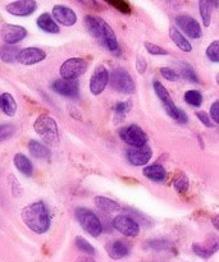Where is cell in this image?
<instances>
[{
    "instance_id": "obj_22",
    "label": "cell",
    "mask_w": 219,
    "mask_h": 262,
    "mask_svg": "<svg viewBox=\"0 0 219 262\" xmlns=\"http://www.w3.org/2000/svg\"><path fill=\"white\" fill-rule=\"evenodd\" d=\"M37 27L46 33H59V26L49 13H43L37 18Z\"/></svg>"
},
{
    "instance_id": "obj_20",
    "label": "cell",
    "mask_w": 219,
    "mask_h": 262,
    "mask_svg": "<svg viewBox=\"0 0 219 262\" xmlns=\"http://www.w3.org/2000/svg\"><path fill=\"white\" fill-rule=\"evenodd\" d=\"M174 72L177 73V76L182 77L184 79L189 81L190 83H200L196 72H195L194 68H192L189 63H186V61H177V71Z\"/></svg>"
},
{
    "instance_id": "obj_23",
    "label": "cell",
    "mask_w": 219,
    "mask_h": 262,
    "mask_svg": "<svg viewBox=\"0 0 219 262\" xmlns=\"http://www.w3.org/2000/svg\"><path fill=\"white\" fill-rule=\"evenodd\" d=\"M13 163H14V166L18 169V171L23 174L26 177H31L33 173V166L32 163L30 161V159L27 158L23 154L18 152L14 155V159H13Z\"/></svg>"
},
{
    "instance_id": "obj_8",
    "label": "cell",
    "mask_w": 219,
    "mask_h": 262,
    "mask_svg": "<svg viewBox=\"0 0 219 262\" xmlns=\"http://www.w3.org/2000/svg\"><path fill=\"white\" fill-rule=\"evenodd\" d=\"M87 71V61L82 58H71L64 61L61 67L62 79L76 81Z\"/></svg>"
},
{
    "instance_id": "obj_41",
    "label": "cell",
    "mask_w": 219,
    "mask_h": 262,
    "mask_svg": "<svg viewBox=\"0 0 219 262\" xmlns=\"http://www.w3.org/2000/svg\"><path fill=\"white\" fill-rule=\"evenodd\" d=\"M196 117H197V119H199L200 122H202L203 124L205 125V127L212 128L213 125H214V123H213L212 120H210V118L208 117L207 113H204V112H197V113H196Z\"/></svg>"
},
{
    "instance_id": "obj_6",
    "label": "cell",
    "mask_w": 219,
    "mask_h": 262,
    "mask_svg": "<svg viewBox=\"0 0 219 262\" xmlns=\"http://www.w3.org/2000/svg\"><path fill=\"white\" fill-rule=\"evenodd\" d=\"M110 86L117 92L125 95H131L136 91L135 81L125 68H115L110 73Z\"/></svg>"
},
{
    "instance_id": "obj_37",
    "label": "cell",
    "mask_w": 219,
    "mask_h": 262,
    "mask_svg": "<svg viewBox=\"0 0 219 262\" xmlns=\"http://www.w3.org/2000/svg\"><path fill=\"white\" fill-rule=\"evenodd\" d=\"M108 4H109L110 7L115 8L118 12L123 13V14H130V13L132 12V8H131V5L128 4L127 2H123V0H114V2H109Z\"/></svg>"
},
{
    "instance_id": "obj_30",
    "label": "cell",
    "mask_w": 219,
    "mask_h": 262,
    "mask_svg": "<svg viewBox=\"0 0 219 262\" xmlns=\"http://www.w3.org/2000/svg\"><path fill=\"white\" fill-rule=\"evenodd\" d=\"M185 101L187 102L191 106H200L203 104V95L202 92L197 91V90H190L185 94Z\"/></svg>"
},
{
    "instance_id": "obj_39",
    "label": "cell",
    "mask_w": 219,
    "mask_h": 262,
    "mask_svg": "<svg viewBox=\"0 0 219 262\" xmlns=\"http://www.w3.org/2000/svg\"><path fill=\"white\" fill-rule=\"evenodd\" d=\"M161 73L162 76H163L166 79H168V81H177V79H178V76H177V73L174 72V69L168 68V67L162 68Z\"/></svg>"
},
{
    "instance_id": "obj_36",
    "label": "cell",
    "mask_w": 219,
    "mask_h": 262,
    "mask_svg": "<svg viewBox=\"0 0 219 262\" xmlns=\"http://www.w3.org/2000/svg\"><path fill=\"white\" fill-rule=\"evenodd\" d=\"M15 133V127L13 124H0V143L9 140Z\"/></svg>"
},
{
    "instance_id": "obj_5",
    "label": "cell",
    "mask_w": 219,
    "mask_h": 262,
    "mask_svg": "<svg viewBox=\"0 0 219 262\" xmlns=\"http://www.w3.org/2000/svg\"><path fill=\"white\" fill-rule=\"evenodd\" d=\"M77 222L79 223V225L82 227V229L86 233H89L91 237H99L103 233V225L100 219L97 217V215L95 214L91 210L86 209V207H77L76 211Z\"/></svg>"
},
{
    "instance_id": "obj_26",
    "label": "cell",
    "mask_w": 219,
    "mask_h": 262,
    "mask_svg": "<svg viewBox=\"0 0 219 262\" xmlns=\"http://www.w3.org/2000/svg\"><path fill=\"white\" fill-rule=\"evenodd\" d=\"M0 107L4 112L5 115L8 117H13L17 112V102H15L14 97L8 92L0 95Z\"/></svg>"
},
{
    "instance_id": "obj_29",
    "label": "cell",
    "mask_w": 219,
    "mask_h": 262,
    "mask_svg": "<svg viewBox=\"0 0 219 262\" xmlns=\"http://www.w3.org/2000/svg\"><path fill=\"white\" fill-rule=\"evenodd\" d=\"M199 9H200V15L203 18V23H204L205 27H209L210 20H212V5L210 2H200L199 3Z\"/></svg>"
},
{
    "instance_id": "obj_31",
    "label": "cell",
    "mask_w": 219,
    "mask_h": 262,
    "mask_svg": "<svg viewBox=\"0 0 219 262\" xmlns=\"http://www.w3.org/2000/svg\"><path fill=\"white\" fill-rule=\"evenodd\" d=\"M146 247L154 251H167L172 248V242L168 239H150L146 242Z\"/></svg>"
},
{
    "instance_id": "obj_42",
    "label": "cell",
    "mask_w": 219,
    "mask_h": 262,
    "mask_svg": "<svg viewBox=\"0 0 219 262\" xmlns=\"http://www.w3.org/2000/svg\"><path fill=\"white\" fill-rule=\"evenodd\" d=\"M146 68H148V64H146V60L143 58V56H137L136 58V69L140 74H144L146 72Z\"/></svg>"
},
{
    "instance_id": "obj_21",
    "label": "cell",
    "mask_w": 219,
    "mask_h": 262,
    "mask_svg": "<svg viewBox=\"0 0 219 262\" xmlns=\"http://www.w3.org/2000/svg\"><path fill=\"white\" fill-rule=\"evenodd\" d=\"M95 205L97 206V209L102 210L105 214H114V212L121 211V205L118 202L113 201V200L108 199V197L103 196H96L94 199Z\"/></svg>"
},
{
    "instance_id": "obj_40",
    "label": "cell",
    "mask_w": 219,
    "mask_h": 262,
    "mask_svg": "<svg viewBox=\"0 0 219 262\" xmlns=\"http://www.w3.org/2000/svg\"><path fill=\"white\" fill-rule=\"evenodd\" d=\"M210 118H212V122H214L215 124L219 123V101L218 100H215L214 102L212 104V106H210Z\"/></svg>"
},
{
    "instance_id": "obj_28",
    "label": "cell",
    "mask_w": 219,
    "mask_h": 262,
    "mask_svg": "<svg viewBox=\"0 0 219 262\" xmlns=\"http://www.w3.org/2000/svg\"><path fill=\"white\" fill-rule=\"evenodd\" d=\"M217 250H218V242L214 243V246L210 245L209 247H207V246H202L199 245V243H194V245H192V251H194L195 255L200 258H204V260H208V258L212 257V256L217 252Z\"/></svg>"
},
{
    "instance_id": "obj_15",
    "label": "cell",
    "mask_w": 219,
    "mask_h": 262,
    "mask_svg": "<svg viewBox=\"0 0 219 262\" xmlns=\"http://www.w3.org/2000/svg\"><path fill=\"white\" fill-rule=\"evenodd\" d=\"M37 9V3L33 0H18L7 5L8 13L17 17H28Z\"/></svg>"
},
{
    "instance_id": "obj_44",
    "label": "cell",
    "mask_w": 219,
    "mask_h": 262,
    "mask_svg": "<svg viewBox=\"0 0 219 262\" xmlns=\"http://www.w3.org/2000/svg\"><path fill=\"white\" fill-rule=\"evenodd\" d=\"M218 219H219V216L218 215H215L214 217H213V224H214V228L215 229H219V223H218Z\"/></svg>"
},
{
    "instance_id": "obj_32",
    "label": "cell",
    "mask_w": 219,
    "mask_h": 262,
    "mask_svg": "<svg viewBox=\"0 0 219 262\" xmlns=\"http://www.w3.org/2000/svg\"><path fill=\"white\" fill-rule=\"evenodd\" d=\"M174 189L178 192L180 194H186L187 191H189V187H190V181L187 178V176L185 173H181L178 176V178L174 181Z\"/></svg>"
},
{
    "instance_id": "obj_2",
    "label": "cell",
    "mask_w": 219,
    "mask_h": 262,
    "mask_svg": "<svg viewBox=\"0 0 219 262\" xmlns=\"http://www.w3.org/2000/svg\"><path fill=\"white\" fill-rule=\"evenodd\" d=\"M85 26H86L87 31L91 33L92 37L99 40L103 43V46H105L110 53L117 56L120 55L121 48L117 37H115L114 31L110 28V26L104 19L95 17V15L87 14L85 17Z\"/></svg>"
},
{
    "instance_id": "obj_9",
    "label": "cell",
    "mask_w": 219,
    "mask_h": 262,
    "mask_svg": "<svg viewBox=\"0 0 219 262\" xmlns=\"http://www.w3.org/2000/svg\"><path fill=\"white\" fill-rule=\"evenodd\" d=\"M113 228L126 237L135 238L140 234V224L130 215H118L112 223Z\"/></svg>"
},
{
    "instance_id": "obj_38",
    "label": "cell",
    "mask_w": 219,
    "mask_h": 262,
    "mask_svg": "<svg viewBox=\"0 0 219 262\" xmlns=\"http://www.w3.org/2000/svg\"><path fill=\"white\" fill-rule=\"evenodd\" d=\"M144 45H145V49L148 50V53H150L151 55H168V51L166 49L161 48V46L155 45V43H151L146 41Z\"/></svg>"
},
{
    "instance_id": "obj_17",
    "label": "cell",
    "mask_w": 219,
    "mask_h": 262,
    "mask_svg": "<svg viewBox=\"0 0 219 262\" xmlns=\"http://www.w3.org/2000/svg\"><path fill=\"white\" fill-rule=\"evenodd\" d=\"M46 58V53L43 49L38 48H26L19 51L18 55V61L23 66H33L40 61H43Z\"/></svg>"
},
{
    "instance_id": "obj_3",
    "label": "cell",
    "mask_w": 219,
    "mask_h": 262,
    "mask_svg": "<svg viewBox=\"0 0 219 262\" xmlns=\"http://www.w3.org/2000/svg\"><path fill=\"white\" fill-rule=\"evenodd\" d=\"M33 129L46 145L54 146V147L59 145L58 124L50 115L43 114L37 117V119L33 123Z\"/></svg>"
},
{
    "instance_id": "obj_12",
    "label": "cell",
    "mask_w": 219,
    "mask_h": 262,
    "mask_svg": "<svg viewBox=\"0 0 219 262\" xmlns=\"http://www.w3.org/2000/svg\"><path fill=\"white\" fill-rule=\"evenodd\" d=\"M0 36L7 45H14L27 37V30L22 26L4 25L0 31Z\"/></svg>"
},
{
    "instance_id": "obj_4",
    "label": "cell",
    "mask_w": 219,
    "mask_h": 262,
    "mask_svg": "<svg viewBox=\"0 0 219 262\" xmlns=\"http://www.w3.org/2000/svg\"><path fill=\"white\" fill-rule=\"evenodd\" d=\"M153 87L156 96L159 97V100H161L162 104H163V107L166 109L167 114H168L171 118H173L174 120H177L178 123L186 124V123L189 122V117H187V114L184 112V110L176 106L173 99H172L171 95H169L168 90L162 84V82H159L158 79H155L153 83Z\"/></svg>"
},
{
    "instance_id": "obj_10",
    "label": "cell",
    "mask_w": 219,
    "mask_h": 262,
    "mask_svg": "<svg viewBox=\"0 0 219 262\" xmlns=\"http://www.w3.org/2000/svg\"><path fill=\"white\" fill-rule=\"evenodd\" d=\"M176 25L184 31L185 35H187L191 38H199L202 37L203 30L200 23L195 19L194 17L187 14H182L176 17Z\"/></svg>"
},
{
    "instance_id": "obj_11",
    "label": "cell",
    "mask_w": 219,
    "mask_h": 262,
    "mask_svg": "<svg viewBox=\"0 0 219 262\" xmlns=\"http://www.w3.org/2000/svg\"><path fill=\"white\" fill-rule=\"evenodd\" d=\"M109 82V72L104 66H99L95 68L90 79V92L95 96H99L107 87Z\"/></svg>"
},
{
    "instance_id": "obj_25",
    "label": "cell",
    "mask_w": 219,
    "mask_h": 262,
    "mask_svg": "<svg viewBox=\"0 0 219 262\" xmlns=\"http://www.w3.org/2000/svg\"><path fill=\"white\" fill-rule=\"evenodd\" d=\"M28 150H30V152L35 158L41 159V160H49L50 159V150H49V147L44 145V143H40L38 141L31 140L30 143H28Z\"/></svg>"
},
{
    "instance_id": "obj_43",
    "label": "cell",
    "mask_w": 219,
    "mask_h": 262,
    "mask_svg": "<svg viewBox=\"0 0 219 262\" xmlns=\"http://www.w3.org/2000/svg\"><path fill=\"white\" fill-rule=\"evenodd\" d=\"M74 262H96L91 256H79Z\"/></svg>"
},
{
    "instance_id": "obj_1",
    "label": "cell",
    "mask_w": 219,
    "mask_h": 262,
    "mask_svg": "<svg viewBox=\"0 0 219 262\" xmlns=\"http://www.w3.org/2000/svg\"><path fill=\"white\" fill-rule=\"evenodd\" d=\"M21 217L26 227L36 234H45L50 229V212L45 202L43 201L33 202L23 207Z\"/></svg>"
},
{
    "instance_id": "obj_33",
    "label": "cell",
    "mask_w": 219,
    "mask_h": 262,
    "mask_svg": "<svg viewBox=\"0 0 219 262\" xmlns=\"http://www.w3.org/2000/svg\"><path fill=\"white\" fill-rule=\"evenodd\" d=\"M76 246H77V248L81 251V252L86 253L87 256H91V257H92V256L96 253L94 246H92L90 242H87V241L85 239V238H82V237H77L76 238Z\"/></svg>"
},
{
    "instance_id": "obj_19",
    "label": "cell",
    "mask_w": 219,
    "mask_h": 262,
    "mask_svg": "<svg viewBox=\"0 0 219 262\" xmlns=\"http://www.w3.org/2000/svg\"><path fill=\"white\" fill-rule=\"evenodd\" d=\"M131 252L130 245L123 241H114L113 243L109 245V250H108V253H109V257L113 258V260H122V258L127 257Z\"/></svg>"
},
{
    "instance_id": "obj_13",
    "label": "cell",
    "mask_w": 219,
    "mask_h": 262,
    "mask_svg": "<svg viewBox=\"0 0 219 262\" xmlns=\"http://www.w3.org/2000/svg\"><path fill=\"white\" fill-rule=\"evenodd\" d=\"M153 151L148 146L144 147H130L126 150V158L133 166H144L150 161Z\"/></svg>"
},
{
    "instance_id": "obj_24",
    "label": "cell",
    "mask_w": 219,
    "mask_h": 262,
    "mask_svg": "<svg viewBox=\"0 0 219 262\" xmlns=\"http://www.w3.org/2000/svg\"><path fill=\"white\" fill-rule=\"evenodd\" d=\"M169 36H171L172 41L176 43L177 48L180 50H182L184 53H191L192 51V45L190 43V41H187V38L177 30L176 27H171L169 28Z\"/></svg>"
},
{
    "instance_id": "obj_34",
    "label": "cell",
    "mask_w": 219,
    "mask_h": 262,
    "mask_svg": "<svg viewBox=\"0 0 219 262\" xmlns=\"http://www.w3.org/2000/svg\"><path fill=\"white\" fill-rule=\"evenodd\" d=\"M131 107H132V104H131V101H122V102H117V104L113 106V112H114L115 117L117 118H121L122 119L123 117H125L126 114H127L128 112L131 110Z\"/></svg>"
},
{
    "instance_id": "obj_27",
    "label": "cell",
    "mask_w": 219,
    "mask_h": 262,
    "mask_svg": "<svg viewBox=\"0 0 219 262\" xmlns=\"http://www.w3.org/2000/svg\"><path fill=\"white\" fill-rule=\"evenodd\" d=\"M19 49L13 45H4L0 48V59L4 63H15L19 55Z\"/></svg>"
},
{
    "instance_id": "obj_7",
    "label": "cell",
    "mask_w": 219,
    "mask_h": 262,
    "mask_svg": "<svg viewBox=\"0 0 219 262\" xmlns=\"http://www.w3.org/2000/svg\"><path fill=\"white\" fill-rule=\"evenodd\" d=\"M121 140L123 142L127 143L131 147H144L146 146V142H148V136L144 132V129L141 127L136 124L127 125V127L121 128L120 132Z\"/></svg>"
},
{
    "instance_id": "obj_16",
    "label": "cell",
    "mask_w": 219,
    "mask_h": 262,
    "mask_svg": "<svg viewBox=\"0 0 219 262\" xmlns=\"http://www.w3.org/2000/svg\"><path fill=\"white\" fill-rule=\"evenodd\" d=\"M53 19L66 27H71L77 22V15L73 9L66 7V5H55L53 8Z\"/></svg>"
},
{
    "instance_id": "obj_14",
    "label": "cell",
    "mask_w": 219,
    "mask_h": 262,
    "mask_svg": "<svg viewBox=\"0 0 219 262\" xmlns=\"http://www.w3.org/2000/svg\"><path fill=\"white\" fill-rule=\"evenodd\" d=\"M51 90L56 94L69 99H78L79 86L77 81H66V79H56L51 83Z\"/></svg>"
},
{
    "instance_id": "obj_18",
    "label": "cell",
    "mask_w": 219,
    "mask_h": 262,
    "mask_svg": "<svg viewBox=\"0 0 219 262\" xmlns=\"http://www.w3.org/2000/svg\"><path fill=\"white\" fill-rule=\"evenodd\" d=\"M143 174L150 181L156 182V183H162L167 179V173L166 168H164L162 164H151V165H148L144 168Z\"/></svg>"
},
{
    "instance_id": "obj_35",
    "label": "cell",
    "mask_w": 219,
    "mask_h": 262,
    "mask_svg": "<svg viewBox=\"0 0 219 262\" xmlns=\"http://www.w3.org/2000/svg\"><path fill=\"white\" fill-rule=\"evenodd\" d=\"M207 56L213 63L219 61V41L214 40L207 49Z\"/></svg>"
}]
</instances>
